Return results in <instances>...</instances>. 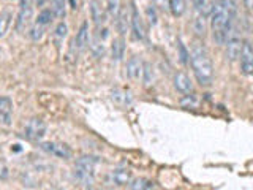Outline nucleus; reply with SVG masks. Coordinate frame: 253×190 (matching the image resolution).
Here are the masks:
<instances>
[{
  "label": "nucleus",
  "instance_id": "16",
  "mask_svg": "<svg viewBox=\"0 0 253 190\" xmlns=\"http://www.w3.org/2000/svg\"><path fill=\"white\" fill-rule=\"evenodd\" d=\"M90 14H92V19L95 22V26L100 27L103 24L106 22V10L101 6L100 0H92L90 3Z\"/></svg>",
  "mask_w": 253,
  "mask_h": 190
},
{
  "label": "nucleus",
  "instance_id": "26",
  "mask_svg": "<svg viewBox=\"0 0 253 190\" xmlns=\"http://www.w3.org/2000/svg\"><path fill=\"white\" fill-rule=\"evenodd\" d=\"M193 30L198 37H204L206 35V19H204V14L196 16L193 19Z\"/></svg>",
  "mask_w": 253,
  "mask_h": 190
},
{
  "label": "nucleus",
  "instance_id": "14",
  "mask_svg": "<svg viewBox=\"0 0 253 190\" xmlns=\"http://www.w3.org/2000/svg\"><path fill=\"white\" fill-rule=\"evenodd\" d=\"M131 30L134 37L138 40H146V29H144V22H142V18L141 14L138 13L136 6L131 5Z\"/></svg>",
  "mask_w": 253,
  "mask_h": 190
},
{
  "label": "nucleus",
  "instance_id": "25",
  "mask_svg": "<svg viewBox=\"0 0 253 190\" xmlns=\"http://www.w3.org/2000/svg\"><path fill=\"white\" fill-rule=\"evenodd\" d=\"M67 34H68V26L63 21L59 22L57 27H55V30H54V38H55V43H57V46L63 42V38L67 37Z\"/></svg>",
  "mask_w": 253,
  "mask_h": 190
},
{
  "label": "nucleus",
  "instance_id": "17",
  "mask_svg": "<svg viewBox=\"0 0 253 190\" xmlns=\"http://www.w3.org/2000/svg\"><path fill=\"white\" fill-rule=\"evenodd\" d=\"M124 52H125V42L121 35V37L114 38L113 43H111V57H113L114 62H119V60H122Z\"/></svg>",
  "mask_w": 253,
  "mask_h": 190
},
{
  "label": "nucleus",
  "instance_id": "21",
  "mask_svg": "<svg viewBox=\"0 0 253 190\" xmlns=\"http://www.w3.org/2000/svg\"><path fill=\"white\" fill-rule=\"evenodd\" d=\"M54 11L52 10H49V8H44V10H42L38 13V16H37V24H40V26H49V24L52 22V19H54Z\"/></svg>",
  "mask_w": 253,
  "mask_h": 190
},
{
  "label": "nucleus",
  "instance_id": "18",
  "mask_svg": "<svg viewBox=\"0 0 253 190\" xmlns=\"http://www.w3.org/2000/svg\"><path fill=\"white\" fill-rule=\"evenodd\" d=\"M116 18H117L116 26H117L119 34H121V35L126 34V29H128V26H131V16H128V13H126L125 8H122V10H119Z\"/></svg>",
  "mask_w": 253,
  "mask_h": 190
},
{
  "label": "nucleus",
  "instance_id": "9",
  "mask_svg": "<svg viewBox=\"0 0 253 190\" xmlns=\"http://www.w3.org/2000/svg\"><path fill=\"white\" fill-rule=\"evenodd\" d=\"M73 46L78 52H84L90 46V35H89V22H83L81 27L78 29L76 37L73 40Z\"/></svg>",
  "mask_w": 253,
  "mask_h": 190
},
{
  "label": "nucleus",
  "instance_id": "22",
  "mask_svg": "<svg viewBox=\"0 0 253 190\" xmlns=\"http://www.w3.org/2000/svg\"><path fill=\"white\" fill-rule=\"evenodd\" d=\"M142 83H144V86H152L154 81H155V73H154V67L150 65V63H146L144 62V70H142Z\"/></svg>",
  "mask_w": 253,
  "mask_h": 190
},
{
  "label": "nucleus",
  "instance_id": "34",
  "mask_svg": "<svg viewBox=\"0 0 253 190\" xmlns=\"http://www.w3.org/2000/svg\"><path fill=\"white\" fill-rule=\"evenodd\" d=\"M147 13L150 16V24H155L157 22V16H155V11H154V8H147Z\"/></svg>",
  "mask_w": 253,
  "mask_h": 190
},
{
  "label": "nucleus",
  "instance_id": "12",
  "mask_svg": "<svg viewBox=\"0 0 253 190\" xmlns=\"http://www.w3.org/2000/svg\"><path fill=\"white\" fill-rule=\"evenodd\" d=\"M13 121V101L8 97H0V125L10 127Z\"/></svg>",
  "mask_w": 253,
  "mask_h": 190
},
{
  "label": "nucleus",
  "instance_id": "23",
  "mask_svg": "<svg viewBox=\"0 0 253 190\" xmlns=\"http://www.w3.org/2000/svg\"><path fill=\"white\" fill-rule=\"evenodd\" d=\"M130 189L133 190H144V189H154L155 184L152 181H149V179H144V178H139V179H131V182L128 184Z\"/></svg>",
  "mask_w": 253,
  "mask_h": 190
},
{
  "label": "nucleus",
  "instance_id": "32",
  "mask_svg": "<svg viewBox=\"0 0 253 190\" xmlns=\"http://www.w3.org/2000/svg\"><path fill=\"white\" fill-rule=\"evenodd\" d=\"M192 3L195 6V10L200 13V14H204V10H206V0H192Z\"/></svg>",
  "mask_w": 253,
  "mask_h": 190
},
{
  "label": "nucleus",
  "instance_id": "29",
  "mask_svg": "<svg viewBox=\"0 0 253 190\" xmlns=\"http://www.w3.org/2000/svg\"><path fill=\"white\" fill-rule=\"evenodd\" d=\"M198 98L195 97V95H188V94H185V97L180 100V105L184 106V108H192V109H196L198 108Z\"/></svg>",
  "mask_w": 253,
  "mask_h": 190
},
{
  "label": "nucleus",
  "instance_id": "37",
  "mask_svg": "<svg viewBox=\"0 0 253 190\" xmlns=\"http://www.w3.org/2000/svg\"><path fill=\"white\" fill-rule=\"evenodd\" d=\"M44 2H46V0H37V3H38V5H43Z\"/></svg>",
  "mask_w": 253,
  "mask_h": 190
},
{
  "label": "nucleus",
  "instance_id": "11",
  "mask_svg": "<svg viewBox=\"0 0 253 190\" xmlns=\"http://www.w3.org/2000/svg\"><path fill=\"white\" fill-rule=\"evenodd\" d=\"M133 179V174L130 170L126 168H117V170H113L109 173L108 176V182L109 184H113L116 187H124V186H128Z\"/></svg>",
  "mask_w": 253,
  "mask_h": 190
},
{
  "label": "nucleus",
  "instance_id": "8",
  "mask_svg": "<svg viewBox=\"0 0 253 190\" xmlns=\"http://www.w3.org/2000/svg\"><path fill=\"white\" fill-rule=\"evenodd\" d=\"M241 70L244 75L252 76L253 75V46L249 42L242 43V49H241Z\"/></svg>",
  "mask_w": 253,
  "mask_h": 190
},
{
  "label": "nucleus",
  "instance_id": "3",
  "mask_svg": "<svg viewBox=\"0 0 253 190\" xmlns=\"http://www.w3.org/2000/svg\"><path fill=\"white\" fill-rule=\"evenodd\" d=\"M97 163H98V158L92 155H83L76 160L75 178L81 182L84 187H92L95 181V165Z\"/></svg>",
  "mask_w": 253,
  "mask_h": 190
},
{
  "label": "nucleus",
  "instance_id": "24",
  "mask_svg": "<svg viewBox=\"0 0 253 190\" xmlns=\"http://www.w3.org/2000/svg\"><path fill=\"white\" fill-rule=\"evenodd\" d=\"M11 19H13L11 13L5 11V13L0 14V38L6 35L8 29H10V26H11Z\"/></svg>",
  "mask_w": 253,
  "mask_h": 190
},
{
  "label": "nucleus",
  "instance_id": "2",
  "mask_svg": "<svg viewBox=\"0 0 253 190\" xmlns=\"http://www.w3.org/2000/svg\"><path fill=\"white\" fill-rule=\"evenodd\" d=\"M190 62H192L193 73L201 86H211L213 81V65L211 60V55L206 49L204 43L195 42L192 43V49H190Z\"/></svg>",
  "mask_w": 253,
  "mask_h": 190
},
{
  "label": "nucleus",
  "instance_id": "28",
  "mask_svg": "<svg viewBox=\"0 0 253 190\" xmlns=\"http://www.w3.org/2000/svg\"><path fill=\"white\" fill-rule=\"evenodd\" d=\"M52 2V11L57 18H63L65 16V0H51Z\"/></svg>",
  "mask_w": 253,
  "mask_h": 190
},
{
  "label": "nucleus",
  "instance_id": "4",
  "mask_svg": "<svg viewBox=\"0 0 253 190\" xmlns=\"http://www.w3.org/2000/svg\"><path fill=\"white\" fill-rule=\"evenodd\" d=\"M46 129L47 127L43 119L34 117L26 124V127H24V137L29 141H40L46 135Z\"/></svg>",
  "mask_w": 253,
  "mask_h": 190
},
{
  "label": "nucleus",
  "instance_id": "33",
  "mask_svg": "<svg viewBox=\"0 0 253 190\" xmlns=\"http://www.w3.org/2000/svg\"><path fill=\"white\" fill-rule=\"evenodd\" d=\"M10 176V171H8V166L0 160V181H5Z\"/></svg>",
  "mask_w": 253,
  "mask_h": 190
},
{
  "label": "nucleus",
  "instance_id": "27",
  "mask_svg": "<svg viewBox=\"0 0 253 190\" xmlns=\"http://www.w3.org/2000/svg\"><path fill=\"white\" fill-rule=\"evenodd\" d=\"M44 32H46V27L44 26H40V24L35 22V26L30 29L29 32V37L34 40V42H38V40H42L43 35H44Z\"/></svg>",
  "mask_w": 253,
  "mask_h": 190
},
{
  "label": "nucleus",
  "instance_id": "6",
  "mask_svg": "<svg viewBox=\"0 0 253 190\" xmlns=\"http://www.w3.org/2000/svg\"><path fill=\"white\" fill-rule=\"evenodd\" d=\"M142 70H144V62H142L138 55H133L125 65V75L130 81L138 83L142 79Z\"/></svg>",
  "mask_w": 253,
  "mask_h": 190
},
{
  "label": "nucleus",
  "instance_id": "35",
  "mask_svg": "<svg viewBox=\"0 0 253 190\" xmlns=\"http://www.w3.org/2000/svg\"><path fill=\"white\" fill-rule=\"evenodd\" d=\"M244 5L249 8V10H253V0H242Z\"/></svg>",
  "mask_w": 253,
  "mask_h": 190
},
{
  "label": "nucleus",
  "instance_id": "36",
  "mask_svg": "<svg viewBox=\"0 0 253 190\" xmlns=\"http://www.w3.org/2000/svg\"><path fill=\"white\" fill-rule=\"evenodd\" d=\"M68 3L71 6V10H76L78 8V0H68Z\"/></svg>",
  "mask_w": 253,
  "mask_h": 190
},
{
  "label": "nucleus",
  "instance_id": "31",
  "mask_svg": "<svg viewBox=\"0 0 253 190\" xmlns=\"http://www.w3.org/2000/svg\"><path fill=\"white\" fill-rule=\"evenodd\" d=\"M177 48H179V59H180V62L184 63V65H187V62L190 59V51H187V48L184 46V43H182V42H179Z\"/></svg>",
  "mask_w": 253,
  "mask_h": 190
},
{
  "label": "nucleus",
  "instance_id": "1",
  "mask_svg": "<svg viewBox=\"0 0 253 190\" xmlns=\"http://www.w3.org/2000/svg\"><path fill=\"white\" fill-rule=\"evenodd\" d=\"M236 11L237 6L234 0H218V3L213 6L211 27L213 30V40L218 45H225L231 34Z\"/></svg>",
  "mask_w": 253,
  "mask_h": 190
},
{
  "label": "nucleus",
  "instance_id": "30",
  "mask_svg": "<svg viewBox=\"0 0 253 190\" xmlns=\"http://www.w3.org/2000/svg\"><path fill=\"white\" fill-rule=\"evenodd\" d=\"M121 10V0H106V11L111 16H117Z\"/></svg>",
  "mask_w": 253,
  "mask_h": 190
},
{
  "label": "nucleus",
  "instance_id": "20",
  "mask_svg": "<svg viewBox=\"0 0 253 190\" xmlns=\"http://www.w3.org/2000/svg\"><path fill=\"white\" fill-rule=\"evenodd\" d=\"M168 3H169V10H171L172 16H176V18H180L187 10L185 0H168Z\"/></svg>",
  "mask_w": 253,
  "mask_h": 190
},
{
  "label": "nucleus",
  "instance_id": "15",
  "mask_svg": "<svg viewBox=\"0 0 253 190\" xmlns=\"http://www.w3.org/2000/svg\"><path fill=\"white\" fill-rule=\"evenodd\" d=\"M111 98H113V101L121 108H128V106L133 105L131 92L124 91V89H114L113 92H111Z\"/></svg>",
  "mask_w": 253,
  "mask_h": 190
},
{
  "label": "nucleus",
  "instance_id": "7",
  "mask_svg": "<svg viewBox=\"0 0 253 190\" xmlns=\"http://www.w3.org/2000/svg\"><path fill=\"white\" fill-rule=\"evenodd\" d=\"M32 14H34V10H32V0H21L18 18H16V29H18L19 32H22L24 29H26L27 24L32 19Z\"/></svg>",
  "mask_w": 253,
  "mask_h": 190
},
{
  "label": "nucleus",
  "instance_id": "5",
  "mask_svg": "<svg viewBox=\"0 0 253 190\" xmlns=\"http://www.w3.org/2000/svg\"><path fill=\"white\" fill-rule=\"evenodd\" d=\"M42 147L44 152L51 154L54 157H59V158H63V160H68V158H71V149L63 144V142H54V141H47V142H42Z\"/></svg>",
  "mask_w": 253,
  "mask_h": 190
},
{
  "label": "nucleus",
  "instance_id": "10",
  "mask_svg": "<svg viewBox=\"0 0 253 190\" xmlns=\"http://www.w3.org/2000/svg\"><path fill=\"white\" fill-rule=\"evenodd\" d=\"M242 40L237 37L234 32L231 30V34H229L228 40H226V59L228 60H237L239 59V55H241V49H242Z\"/></svg>",
  "mask_w": 253,
  "mask_h": 190
},
{
  "label": "nucleus",
  "instance_id": "19",
  "mask_svg": "<svg viewBox=\"0 0 253 190\" xmlns=\"http://www.w3.org/2000/svg\"><path fill=\"white\" fill-rule=\"evenodd\" d=\"M90 49H92V52L95 55H97V57H101V55L105 54V38L100 40V32L98 30L95 32V35H93V42L90 45Z\"/></svg>",
  "mask_w": 253,
  "mask_h": 190
},
{
  "label": "nucleus",
  "instance_id": "13",
  "mask_svg": "<svg viewBox=\"0 0 253 190\" xmlns=\"http://www.w3.org/2000/svg\"><path fill=\"white\" fill-rule=\"evenodd\" d=\"M174 87H176V91L180 92V94H192L193 92V83L190 76L184 71H177L176 75H174Z\"/></svg>",
  "mask_w": 253,
  "mask_h": 190
}]
</instances>
